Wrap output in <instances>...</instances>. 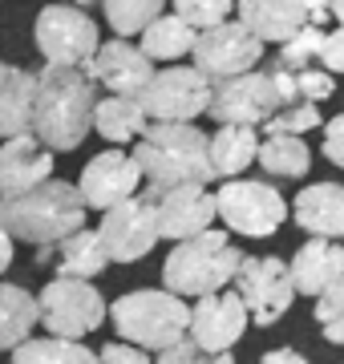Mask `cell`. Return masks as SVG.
I'll return each instance as SVG.
<instances>
[{"mask_svg": "<svg viewBox=\"0 0 344 364\" xmlns=\"http://www.w3.org/2000/svg\"><path fill=\"white\" fill-rule=\"evenodd\" d=\"M97 81L90 69L45 65L37 73V105H33V134L53 154H69L85 142L97 114Z\"/></svg>", "mask_w": 344, "mask_h": 364, "instance_id": "cell-1", "label": "cell"}, {"mask_svg": "<svg viewBox=\"0 0 344 364\" xmlns=\"http://www.w3.org/2000/svg\"><path fill=\"white\" fill-rule=\"evenodd\" d=\"M134 162L142 170L146 191L171 186H211V134L190 122H150L146 134L134 142Z\"/></svg>", "mask_w": 344, "mask_h": 364, "instance_id": "cell-2", "label": "cell"}, {"mask_svg": "<svg viewBox=\"0 0 344 364\" xmlns=\"http://www.w3.org/2000/svg\"><path fill=\"white\" fill-rule=\"evenodd\" d=\"M85 198L77 182L49 178L25 191V195L0 198V227L13 235L16 243L33 247H57L61 239L85 231Z\"/></svg>", "mask_w": 344, "mask_h": 364, "instance_id": "cell-3", "label": "cell"}, {"mask_svg": "<svg viewBox=\"0 0 344 364\" xmlns=\"http://www.w3.org/2000/svg\"><path fill=\"white\" fill-rule=\"evenodd\" d=\"M243 251L235 247V239L227 231H203L195 239L174 243L166 263H162V287L183 299H203L215 291H227V284H235L243 272Z\"/></svg>", "mask_w": 344, "mask_h": 364, "instance_id": "cell-4", "label": "cell"}, {"mask_svg": "<svg viewBox=\"0 0 344 364\" xmlns=\"http://www.w3.org/2000/svg\"><path fill=\"white\" fill-rule=\"evenodd\" d=\"M109 324L126 344H138L146 352H166L190 336V308L183 296L166 287H138L114 299Z\"/></svg>", "mask_w": 344, "mask_h": 364, "instance_id": "cell-5", "label": "cell"}, {"mask_svg": "<svg viewBox=\"0 0 344 364\" xmlns=\"http://www.w3.org/2000/svg\"><path fill=\"white\" fill-rule=\"evenodd\" d=\"M33 41H37L45 65L61 69H90L97 49H102L97 21L77 4H45L37 13V25H33Z\"/></svg>", "mask_w": 344, "mask_h": 364, "instance_id": "cell-6", "label": "cell"}, {"mask_svg": "<svg viewBox=\"0 0 344 364\" xmlns=\"http://www.w3.org/2000/svg\"><path fill=\"white\" fill-rule=\"evenodd\" d=\"M37 304H41V328L61 340H85L90 332H97L109 320V304L93 287V279L53 275L37 291Z\"/></svg>", "mask_w": 344, "mask_h": 364, "instance_id": "cell-7", "label": "cell"}, {"mask_svg": "<svg viewBox=\"0 0 344 364\" xmlns=\"http://www.w3.org/2000/svg\"><path fill=\"white\" fill-rule=\"evenodd\" d=\"M215 207L219 219L227 223L231 235L243 239H272L288 219V203L272 182L259 178H231L215 191Z\"/></svg>", "mask_w": 344, "mask_h": 364, "instance_id": "cell-8", "label": "cell"}, {"mask_svg": "<svg viewBox=\"0 0 344 364\" xmlns=\"http://www.w3.org/2000/svg\"><path fill=\"white\" fill-rule=\"evenodd\" d=\"M211 97H215V81L207 73H199L195 65L158 69L150 77V85L138 93L150 122H195L199 114L211 109Z\"/></svg>", "mask_w": 344, "mask_h": 364, "instance_id": "cell-9", "label": "cell"}, {"mask_svg": "<svg viewBox=\"0 0 344 364\" xmlns=\"http://www.w3.org/2000/svg\"><path fill=\"white\" fill-rule=\"evenodd\" d=\"M235 291L247 304L252 324H264V328L284 320L291 308V299L300 296L296 284H291V267L279 255H247L243 259V272L235 279Z\"/></svg>", "mask_w": 344, "mask_h": 364, "instance_id": "cell-10", "label": "cell"}, {"mask_svg": "<svg viewBox=\"0 0 344 364\" xmlns=\"http://www.w3.org/2000/svg\"><path fill=\"white\" fill-rule=\"evenodd\" d=\"M190 57H195V69L207 73V77L219 85V81L252 73V69L259 65V57H264V41L255 37L247 25H239V21H223V25L199 33Z\"/></svg>", "mask_w": 344, "mask_h": 364, "instance_id": "cell-11", "label": "cell"}, {"mask_svg": "<svg viewBox=\"0 0 344 364\" xmlns=\"http://www.w3.org/2000/svg\"><path fill=\"white\" fill-rule=\"evenodd\" d=\"M284 109V97L276 90V73H243V77L219 81L207 114L219 126H267Z\"/></svg>", "mask_w": 344, "mask_h": 364, "instance_id": "cell-12", "label": "cell"}, {"mask_svg": "<svg viewBox=\"0 0 344 364\" xmlns=\"http://www.w3.org/2000/svg\"><path fill=\"white\" fill-rule=\"evenodd\" d=\"M102 243H106L109 259L114 263H138L146 259L150 251H154V243H158V210H154V203L146 195H134L126 198V203H118V207H109L106 215H102Z\"/></svg>", "mask_w": 344, "mask_h": 364, "instance_id": "cell-13", "label": "cell"}, {"mask_svg": "<svg viewBox=\"0 0 344 364\" xmlns=\"http://www.w3.org/2000/svg\"><path fill=\"white\" fill-rule=\"evenodd\" d=\"M138 186H142V170H138L134 154H126L118 146H109L97 158H90L85 170H81V178H77V191L85 198V207L102 210V215L109 207L126 203V198H134Z\"/></svg>", "mask_w": 344, "mask_h": 364, "instance_id": "cell-14", "label": "cell"}, {"mask_svg": "<svg viewBox=\"0 0 344 364\" xmlns=\"http://www.w3.org/2000/svg\"><path fill=\"white\" fill-rule=\"evenodd\" d=\"M146 198L158 210V235L171 243L195 239V235L211 231V223L219 219L215 195L207 186H171V191H146Z\"/></svg>", "mask_w": 344, "mask_h": 364, "instance_id": "cell-15", "label": "cell"}, {"mask_svg": "<svg viewBox=\"0 0 344 364\" xmlns=\"http://www.w3.org/2000/svg\"><path fill=\"white\" fill-rule=\"evenodd\" d=\"M247 324H252V312L239 291H215L190 308V340L211 352H231L243 340Z\"/></svg>", "mask_w": 344, "mask_h": 364, "instance_id": "cell-16", "label": "cell"}, {"mask_svg": "<svg viewBox=\"0 0 344 364\" xmlns=\"http://www.w3.org/2000/svg\"><path fill=\"white\" fill-rule=\"evenodd\" d=\"M154 73L158 69L142 53V45H130V41H102V49L90 65V77L118 97H138Z\"/></svg>", "mask_w": 344, "mask_h": 364, "instance_id": "cell-17", "label": "cell"}, {"mask_svg": "<svg viewBox=\"0 0 344 364\" xmlns=\"http://www.w3.org/2000/svg\"><path fill=\"white\" fill-rule=\"evenodd\" d=\"M53 178V150L37 134H16L0 142V198L25 195Z\"/></svg>", "mask_w": 344, "mask_h": 364, "instance_id": "cell-18", "label": "cell"}, {"mask_svg": "<svg viewBox=\"0 0 344 364\" xmlns=\"http://www.w3.org/2000/svg\"><path fill=\"white\" fill-rule=\"evenodd\" d=\"M291 284L308 299H320L344 275V243L340 239H320L312 235L304 247L291 255Z\"/></svg>", "mask_w": 344, "mask_h": 364, "instance_id": "cell-19", "label": "cell"}, {"mask_svg": "<svg viewBox=\"0 0 344 364\" xmlns=\"http://www.w3.org/2000/svg\"><path fill=\"white\" fill-rule=\"evenodd\" d=\"M291 215L308 235L344 239V186L340 182H312L296 195Z\"/></svg>", "mask_w": 344, "mask_h": 364, "instance_id": "cell-20", "label": "cell"}, {"mask_svg": "<svg viewBox=\"0 0 344 364\" xmlns=\"http://www.w3.org/2000/svg\"><path fill=\"white\" fill-rule=\"evenodd\" d=\"M239 25H247L255 37L272 45H288L300 28H308V13L300 0H239L235 4Z\"/></svg>", "mask_w": 344, "mask_h": 364, "instance_id": "cell-21", "label": "cell"}, {"mask_svg": "<svg viewBox=\"0 0 344 364\" xmlns=\"http://www.w3.org/2000/svg\"><path fill=\"white\" fill-rule=\"evenodd\" d=\"M33 105H37V73L0 61V138L33 134Z\"/></svg>", "mask_w": 344, "mask_h": 364, "instance_id": "cell-22", "label": "cell"}, {"mask_svg": "<svg viewBox=\"0 0 344 364\" xmlns=\"http://www.w3.org/2000/svg\"><path fill=\"white\" fill-rule=\"evenodd\" d=\"M109 263L114 259H109L106 243H102V231H90V227L61 239L53 247V272L65 275V279H97Z\"/></svg>", "mask_w": 344, "mask_h": 364, "instance_id": "cell-23", "label": "cell"}, {"mask_svg": "<svg viewBox=\"0 0 344 364\" xmlns=\"http://www.w3.org/2000/svg\"><path fill=\"white\" fill-rule=\"evenodd\" d=\"M259 146L264 138L255 134V126H219L211 134V166H215V178H239L243 170L259 162Z\"/></svg>", "mask_w": 344, "mask_h": 364, "instance_id": "cell-24", "label": "cell"}, {"mask_svg": "<svg viewBox=\"0 0 344 364\" xmlns=\"http://www.w3.org/2000/svg\"><path fill=\"white\" fill-rule=\"evenodd\" d=\"M41 324V304L28 287L0 284V352H16L25 340H33V328Z\"/></svg>", "mask_w": 344, "mask_h": 364, "instance_id": "cell-25", "label": "cell"}, {"mask_svg": "<svg viewBox=\"0 0 344 364\" xmlns=\"http://www.w3.org/2000/svg\"><path fill=\"white\" fill-rule=\"evenodd\" d=\"M150 126L146 117V105L138 97H118L109 93L97 102V114H93V130L102 134L109 146H126V142H138Z\"/></svg>", "mask_w": 344, "mask_h": 364, "instance_id": "cell-26", "label": "cell"}, {"mask_svg": "<svg viewBox=\"0 0 344 364\" xmlns=\"http://www.w3.org/2000/svg\"><path fill=\"white\" fill-rule=\"evenodd\" d=\"M195 41H199V33L186 25V21H178L174 13H162L154 25L142 33V53L150 57V61H174L178 65V57H186V53H195Z\"/></svg>", "mask_w": 344, "mask_h": 364, "instance_id": "cell-27", "label": "cell"}, {"mask_svg": "<svg viewBox=\"0 0 344 364\" xmlns=\"http://www.w3.org/2000/svg\"><path fill=\"white\" fill-rule=\"evenodd\" d=\"M259 166H264L272 178H304L308 170H312V150H308V142L296 138V134H264Z\"/></svg>", "mask_w": 344, "mask_h": 364, "instance_id": "cell-28", "label": "cell"}, {"mask_svg": "<svg viewBox=\"0 0 344 364\" xmlns=\"http://www.w3.org/2000/svg\"><path fill=\"white\" fill-rule=\"evenodd\" d=\"M13 364H102V356L93 348H85L81 340L33 336L13 352Z\"/></svg>", "mask_w": 344, "mask_h": 364, "instance_id": "cell-29", "label": "cell"}, {"mask_svg": "<svg viewBox=\"0 0 344 364\" xmlns=\"http://www.w3.org/2000/svg\"><path fill=\"white\" fill-rule=\"evenodd\" d=\"M106 21L118 37H142L166 9V0H102Z\"/></svg>", "mask_w": 344, "mask_h": 364, "instance_id": "cell-30", "label": "cell"}, {"mask_svg": "<svg viewBox=\"0 0 344 364\" xmlns=\"http://www.w3.org/2000/svg\"><path fill=\"white\" fill-rule=\"evenodd\" d=\"M171 4H174V16L186 21L195 33H207V28L223 25L235 13V0H171Z\"/></svg>", "mask_w": 344, "mask_h": 364, "instance_id": "cell-31", "label": "cell"}, {"mask_svg": "<svg viewBox=\"0 0 344 364\" xmlns=\"http://www.w3.org/2000/svg\"><path fill=\"white\" fill-rule=\"evenodd\" d=\"M324 28L320 25H308L300 28L296 37L288 41V45H279V65L291 69V73H300V69H308L312 61H320V49H324Z\"/></svg>", "mask_w": 344, "mask_h": 364, "instance_id": "cell-32", "label": "cell"}, {"mask_svg": "<svg viewBox=\"0 0 344 364\" xmlns=\"http://www.w3.org/2000/svg\"><path fill=\"white\" fill-rule=\"evenodd\" d=\"M316 324L328 344H344V275L316 299Z\"/></svg>", "mask_w": 344, "mask_h": 364, "instance_id": "cell-33", "label": "cell"}, {"mask_svg": "<svg viewBox=\"0 0 344 364\" xmlns=\"http://www.w3.org/2000/svg\"><path fill=\"white\" fill-rule=\"evenodd\" d=\"M316 126H324V117H320V105H308V102H296V105H284L272 122L264 126V134H308L316 130Z\"/></svg>", "mask_w": 344, "mask_h": 364, "instance_id": "cell-34", "label": "cell"}, {"mask_svg": "<svg viewBox=\"0 0 344 364\" xmlns=\"http://www.w3.org/2000/svg\"><path fill=\"white\" fill-rule=\"evenodd\" d=\"M154 364H235V356H231V352H211V348H203V344H195V340L186 336L183 344L158 352Z\"/></svg>", "mask_w": 344, "mask_h": 364, "instance_id": "cell-35", "label": "cell"}, {"mask_svg": "<svg viewBox=\"0 0 344 364\" xmlns=\"http://www.w3.org/2000/svg\"><path fill=\"white\" fill-rule=\"evenodd\" d=\"M296 93H300V102L308 105H320V102H328L332 93H336V81H332L328 69H300L296 73Z\"/></svg>", "mask_w": 344, "mask_h": 364, "instance_id": "cell-36", "label": "cell"}, {"mask_svg": "<svg viewBox=\"0 0 344 364\" xmlns=\"http://www.w3.org/2000/svg\"><path fill=\"white\" fill-rule=\"evenodd\" d=\"M97 356H102V364H154L150 352L138 348V344H126V340H109Z\"/></svg>", "mask_w": 344, "mask_h": 364, "instance_id": "cell-37", "label": "cell"}, {"mask_svg": "<svg viewBox=\"0 0 344 364\" xmlns=\"http://www.w3.org/2000/svg\"><path fill=\"white\" fill-rule=\"evenodd\" d=\"M324 158L344 170V114L324 122Z\"/></svg>", "mask_w": 344, "mask_h": 364, "instance_id": "cell-38", "label": "cell"}, {"mask_svg": "<svg viewBox=\"0 0 344 364\" xmlns=\"http://www.w3.org/2000/svg\"><path fill=\"white\" fill-rule=\"evenodd\" d=\"M320 69L328 73H344V25L336 33L324 37V49H320Z\"/></svg>", "mask_w": 344, "mask_h": 364, "instance_id": "cell-39", "label": "cell"}, {"mask_svg": "<svg viewBox=\"0 0 344 364\" xmlns=\"http://www.w3.org/2000/svg\"><path fill=\"white\" fill-rule=\"evenodd\" d=\"M255 364H312L304 356V352H296V348H272V352H264Z\"/></svg>", "mask_w": 344, "mask_h": 364, "instance_id": "cell-40", "label": "cell"}, {"mask_svg": "<svg viewBox=\"0 0 344 364\" xmlns=\"http://www.w3.org/2000/svg\"><path fill=\"white\" fill-rule=\"evenodd\" d=\"M300 9L308 13V25H324L332 16V0H300Z\"/></svg>", "mask_w": 344, "mask_h": 364, "instance_id": "cell-41", "label": "cell"}, {"mask_svg": "<svg viewBox=\"0 0 344 364\" xmlns=\"http://www.w3.org/2000/svg\"><path fill=\"white\" fill-rule=\"evenodd\" d=\"M13 255H16V239L4 231V227H0V275L13 267Z\"/></svg>", "mask_w": 344, "mask_h": 364, "instance_id": "cell-42", "label": "cell"}, {"mask_svg": "<svg viewBox=\"0 0 344 364\" xmlns=\"http://www.w3.org/2000/svg\"><path fill=\"white\" fill-rule=\"evenodd\" d=\"M332 16H336V21L344 25V0H332Z\"/></svg>", "mask_w": 344, "mask_h": 364, "instance_id": "cell-43", "label": "cell"}, {"mask_svg": "<svg viewBox=\"0 0 344 364\" xmlns=\"http://www.w3.org/2000/svg\"><path fill=\"white\" fill-rule=\"evenodd\" d=\"M85 4H102V0H77V9H85Z\"/></svg>", "mask_w": 344, "mask_h": 364, "instance_id": "cell-44", "label": "cell"}]
</instances>
